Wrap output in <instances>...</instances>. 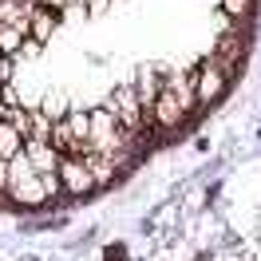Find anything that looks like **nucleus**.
Listing matches in <instances>:
<instances>
[{"label":"nucleus","mask_w":261,"mask_h":261,"mask_svg":"<svg viewBox=\"0 0 261 261\" xmlns=\"http://www.w3.org/2000/svg\"><path fill=\"white\" fill-rule=\"evenodd\" d=\"M163 87L170 91V95L182 103V111L190 115L198 107V95H194V75H186V71H166L163 75Z\"/></svg>","instance_id":"obj_10"},{"label":"nucleus","mask_w":261,"mask_h":261,"mask_svg":"<svg viewBox=\"0 0 261 261\" xmlns=\"http://www.w3.org/2000/svg\"><path fill=\"white\" fill-rule=\"evenodd\" d=\"M71 154H80L83 159V166L91 170V178H95V186H111V182H119V163H115L111 154H103V150H95V147H87V143H80V147L71 150Z\"/></svg>","instance_id":"obj_5"},{"label":"nucleus","mask_w":261,"mask_h":261,"mask_svg":"<svg viewBox=\"0 0 261 261\" xmlns=\"http://www.w3.org/2000/svg\"><path fill=\"white\" fill-rule=\"evenodd\" d=\"M60 28V12L56 8H44V4H36L32 0V12H28V36H32L36 44H48L51 36Z\"/></svg>","instance_id":"obj_9"},{"label":"nucleus","mask_w":261,"mask_h":261,"mask_svg":"<svg viewBox=\"0 0 261 261\" xmlns=\"http://www.w3.org/2000/svg\"><path fill=\"white\" fill-rule=\"evenodd\" d=\"M245 51H249V40H245V36L233 28V32H226L222 40H218V44H214L210 56H214V64H218V67H222V71L229 75V80H233V71L245 64Z\"/></svg>","instance_id":"obj_4"},{"label":"nucleus","mask_w":261,"mask_h":261,"mask_svg":"<svg viewBox=\"0 0 261 261\" xmlns=\"http://www.w3.org/2000/svg\"><path fill=\"white\" fill-rule=\"evenodd\" d=\"M130 87H135V95H139V107H143V111H150V107H154V99H159V91H163V71H159L154 64L139 67Z\"/></svg>","instance_id":"obj_7"},{"label":"nucleus","mask_w":261,"mask_h":261,"mask_svg":"<svg viewBox=\"0 0 261 261\" xmlns=\"http://www.w3.org/2000/svg\"><path fill=\"white\" fill-rule=\"evenodd\" d=\"M44 115H51V119H64V111H67V95L64 91H51L48 99H44V107H40Z\"/></svg>","instance_id":"obj_16"},{"label":"nucleus","mask_w":261,"mask_h":261,"mask_svg":"<svg viewBox=\"0 0 261 261\" xmlns=\"http://www.w3.org/2000/svg\"><path fill=\"white\" fill-rule=\"evenodd\" d=\"M64 123H67V130L75 135V143H87V130H91V115H87V111L67 107V111H64Z\"/></svg>","instance_id":"obj_13"},{"label":"nucleus","mask_w":261,"mask_h":261,"mask_svg":"<svg viewBox=\"0 0 261 261\" xmlns=\"http://www.w3.org/2000/svg\"><path fill=\"white\" fill-rule=\"evenodd\" d=\"M28 12H32V0H0V24L28 32Z\"/></svg>","instance_id":"obj_11"},{"label":"nucleus","mask_w":261,"mask_h":261,"mask_svg":"<svg viewBox=\"0 0 261 261\" xmlns=\"http://www.w3.org/2000/svg\"><path fill=\"white\" fill-rule=\"evenodd\" d=\"M226 91H229V75H226L218 64H214V56H206V60L198 64V71H194V95H198V107H210V103H218Z\"/></svg>","instance_id":"obj_2"},{"label":"nucleus","mask_w":261,"mask_h":261,"mask_svg":"<svg viewBox=\"0 0 261 261\" xmlns=\"http://www.w3.org/2000/svg\"><path fill=\"white\" fill-rule=\"evenodd\" d=\"M36 4H44V8H56V12H60V8H64L67 0H36Z\"/></svg>","instance_id":"obj_19"},{"label":"nucleus","mask_w":261,"mask_h":261,"mask_svg":"<svg viewBox=\"0 0 261 261\" xmlns=\"http://www.w3.org/2000/svg\"><path fill=\"white\" fill-rule=\"evenodd\" d=\"M218 8H222V16H229V20H249L253 16V0H218Z\"/></svg>","instance_id":"obj_15"},{"label":"nucleus","mask_w":261,"mask_h":261,"mask_svg":"<svg viewBox=\"0 0 261 261\" xmlns=\"http://www.w3.org/2000/svg\"><path fill=\"white\" fill-rule=\"evenodd\" d=\"M83 4H87V12H103V8L111 4V0H83Z\"/></svg>","instance_id":"obj_18"},{"label":"nucleus","mask_w":261,"mask_h":261,"mask_svg":"<svg viewBox=\"0 0 261 261\" xmlns=\"http://www.w3.org/2000/svg\"><path fill=\"white\" fill-rule=\"evenodd\" d=\"M4 190H8V163L0 159V198H4Z\"/></svg>","instance_id":"obj_17"},{"label":"nucleus","mask_w":261,"mask_h":261,"mask_svg":"<svg viewBox=\"0 0 261 261\" xmlns=\"http://www.w3.org/2000/svg\"><path fill=\"white\" fill-rule=\"evenodd\" d=\"M56 174H60V186H64V194H71V198H87V194H95V190H99L95 178H91V170L83 166L80 154H60V166H56Z\"/></svg>","instance_id":"obj_3"},{"label":"nucleus","mask_w":261,"mask_h":261,"mask_svg":"<svg viewBox=\"0 0 261 261\" xmlns=\"http://www.w3.org/2000/svg\"><path fill=\"white\" fill-rule=\"evenodd\" d=\"M24 154L36 174H51L60 166V150L51 147V139H24Z\"/></svg>","instance_id":"obj_8"},{"label":"nucleus","mask_w":261,"mask_h":261,"mask_svg":"<svg viewBox=\"0 0 261 261\" xmlns=\"http://www.w3.org/2000/svg\"><path fill=\"white\" fill-rule=\"evenodd\" d=\"M107 261H123V249H107Z\"/></svg>","instance_id":"obj_20"},{"label":"nucleus","mask_w":261,"mask_h":261,"mask_svg":"<svg viewBox=\"0 0 261 261\" xmlns=\"http://www.w3.org/2000/svg\"><path fill=\"white\" fill-rule=\"evenodd\" d=\"M107 107H111V115L119 119V127L127 130L135 143H139L143 135L154 130V127H150V119H147V111L139 107V95H135V87H130V83H119V87H115L111 99H107Z\"/></svg>","instance_id":"obj_1"},{"label":"nucleus","mask_w":261,"mask_h":261,"mask_svg":"<svg viewBox=\"0 0 261 261\" xmlns=\"http://www.w3.org/2000/svg\"><path fill=\"white\" fill-rule=\"evenodd\" d=\"M24 147V135H20V127L16 123H8V119H0V159L8 163L16 150Z\"/></svg>","instance_id":"obj_12"},{"label":"nucleus","mask_w":261,"mask_h":261,"mask_svg":"<svg viewBox=\"0 0 261 261\" xmlns=\"http://www.w3.org/2000/svg\"><path fill=\"white\" fill-rule=\"evenodd\" d=\"M4 198H8V202H16V206H44V202H51L48 190H44V182H40V174L20 178V182H8Z\"/></svg>","instance_id":"obj_6"},{"label":"nucleus","mask_w":261,"mask_h":261,"mask_svg":"<svg viewBox=\"0 0 261 261\" xmlns=\"http://www.w3.org/2000/svg\"><path fill=\"white\" fill-rule=\"evenodd\" d=\"M24 36L28 32H20V28H12V24H0V51H4V56H16L20 44H24Z\"/></svg>","instance_id":"obj_14"}]
</instances>
